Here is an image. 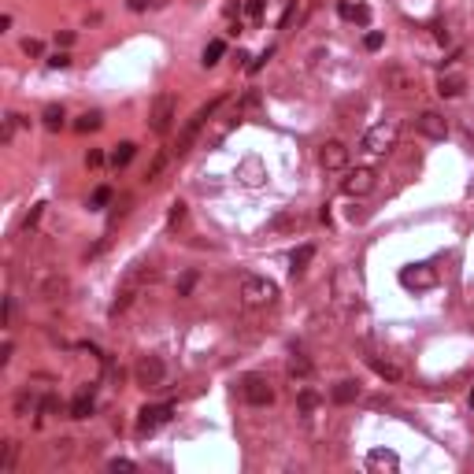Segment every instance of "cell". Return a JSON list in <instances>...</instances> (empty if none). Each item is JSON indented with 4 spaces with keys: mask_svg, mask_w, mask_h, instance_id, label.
I'll list each match as a JSON object with an SVG mask.
<instances>
[{
    "mask_svg": "<svg viewBox=\"0 0 474 474\" xmlns=\"http://www.w3.org/2000/svg\"><path fill=\"white\" fill-rule=\"evenodd\" d=\"M45 215V204H33L30 208V215L26 219H22V230H33V227H38V219Z\"/></svg>",
    "mask_w": 474,
    "mask_h": 474,
    "instance_id": "obj_34",
    "label": "cell"
},
{
    "mask_svg": "<svg viewBox=\"0 0 474 474\" xmlns=\"http://www.w3.org/2000/svg\"><path fill=\"white\" fill-rule=\"evenodd\" d=\"M134 152H137L134 141H123V145H115V148H112V156H108V160H112V167H115V171H123L126 163L134 160Z\"/></svg>",
    "mask_w": 474,
    "mask_h": 474,
    "instance_id": "obj_24",
    "label": "cell"
},
{
    "mask_svg": "<svg viewBox=\"0 0 474 474\" xmlns=\"http://www.w3.org/2000/svg\"><path fill=\"white\" fill-rule=\"evenodd\" d=\"M108 467H112V471H137V464H134V459H112Z\"/></svg>",
    "mask_w": 474,
    "mask_h": 474,
    "instance_id": "obj_42",
    "label": "cell"
},
{
    "mask_svg": "<svg viewBox=\"0 0 474 474\" xmlns=\"http://www.w3.org/2000/svg\"><path fill=\"white\" fill-rule=\"evenodd\" d=\"M319 163H323L326 171H345L349 167V145L345 141H326V145H319Z\"/></svg>",
    "mask_w": 474,
    "mask_h": 474,
    "instance_id": "obj_11",
    "label": "cell"
},
{
    "mask_svg": "<svg viewBox=\"0 0 474 474\" xmlns=\"http://www.w3.org/2000/svg\"><path fill=\"white\" fill-rule=\"evenodd\" d=\"M296 404H300V411L307 415V411H315V408H319V397L312 393V389H300V397H296Z\"/></svg>",
    "mask_w": 474,
    "mask_h": 474,
    "instance_id": "obj_31",
    "label": "cell"
},
{
    "mask_svg": "<svg viewBox=\"0 0 474 474\" xmlns=\"http://www.w3.org/2000/svg\"><path fill=\"white\" fill-rule=\"evenodd\" d=\"M356 22H363V26H367V22H371V8H363V4H356V15H352Z\"/></svg>",
    "mask_w": 474,
    "mask_h": 474,
    "instance_id": "obj_43",
    "label": "cell"
},
{
    "mask_svg": "<svg viewBox=\"0 0 474 474\" xmlns=\"http://www.w3.org/2000/svg\"><path fill=\"white\" fill-rule=\"evenodd\" d=\"M11 315H15V300L8 296V300H4V326H11Z\"/></svg>",
    "mask_w": 474,
    "mask_h": 474,
    "instance_id": "obj_48",
    "label": "cell"
},
{
    "mask_svg": "<svg viewBox=\"0 0 474 474\" xmlns=\"http://www.w3.org/2000/svg\"><path fill=\"white\" fill-rule=\"evenodd\" d=\"M222 52H227V45H222L219 38H215V41H208V49H204V59H200V63H204V67H215L219 59H222Z\"/></svg>",
    "mask_w": 474,
    "mask_h": 474,
    "instance_id": "obj_28",
    "label": "cell"
},
{
    "mask_svg": "<svg viewBox=\"0 0 474 474\" xmlns=\"http://www.w3.org/2000/svg\"><path fill=\"white\" fill-rule=\"evenodd\" d=\"M70 419H89L93 415V393H78L75 400H70Z\"/></svg>",
    "mask_w": 474,
    "mask_h": 474,
    "instance_id": "obj_25",
    "label": "cell"
},
{
    "mask_svg": "<svg viewBox=\"0 0 474 474\" xmlns=\"http://www.w3.org/2000/svg\"><path fill=\"white\" fill-rule=\"evenodd\" d=\"M382 41H385L382 33H378V30H371V33H367V38H363V49H367V52H378V49H382Z\"/></svg>",
    "mask_w": 474,
    "mask_h": 474,
    "instance_id": "obj_36",
    "label": "cell"
},
{
    "mask_svg": "<svg viewBox=\"0 0 474 474\" xmlns=\"http://www.w3.org/2000/svg\"><path fill=\"white\" fill-rule=\"evenodd\" d=\"M182 219H185V204H182V200H174L171 211H167V230H178V227H182Z\"/></svg>",
    "mask_w": 474,
    "mask_h": 474,
    "instance_id": "obj_30",
    "label": "cell"
},
{
    "mask_svg": "<svg viewBox=\"0 0 474 474\" xmlns=\"http://www.w3.org/2000/svg\"><path fill=\"white\" fill-rule=\"evenodd\" d=\"M167 160H171V152H160V156L152 160V167H148V182H156V178H160V171L167 167Z\"/></svg>",
    "mask_w": 474,
    "mask_h": 474,
    "instance_id": "obj_32",
    "label": "cell"
},
{
    "mask_svg": "<svg viewBox=\"0 0 474 474\" xmlns=\"http://www.w3.org/2000/svg\"><path fill=\"white\" fill-rule=\"evenodd\" d=\"M104 126V115L100 112H82L78 118H75V130L78 134H93V130H100Z\"/></svg>",
    "mask_w": 474,
    "mask_h": 474,
    "instance_id": "obj_26",
    "label": "cell"
},
{
    "mask_svg": "<svg viewBox=\"0 0 474 474\" xmlns=\"http://www.w3.org/2000/svg\"><path fill=\"white\" fill-rule=\"evenodd\" d=\"M152 278H156V267H152V263H134V267H130L126 278L118 282V289H115V300H112V307H108V315H112V319L123 315L126 307L141 296V289H145Z\"/></svg>",
    "mask_w": 474,
    "mask_h": 474,
    "instance_id": "obj_1",
    "label": "cell"
},
{
    "mask_svg": "<svg viewBox=\"0 0 474 474\" xmlns=\"http://www.w3.org/2000/svg\"><path fill=\"white\" fill-rule=\"evenodd\" d=\"M374 185H378L374 167H352L341 178V193L345 197H367V193H374Z\"/></svg>",
    "mask_w": 474,
    "mask_h": 474,
    "instance_id": "obj_8",
    "label": "cell"
},
{
    "mask_svg": "<svg viewBox=\"0 0 474 474\" xmlns=\"http://www.w3.org/2000/svg\"><path fill=\"white\" fill-rule=\"evenodd\" d=\"M312 259H315V245H300V248H296V252L289 256V270H293V278H296V275H304Z\"/></svg>",
    "mask_w": 474,
    "mask_h": 474,
    "instance_id": "obj_21",
    "label": "cell"
},
{
    "mask_svg": "<svg viewBox=\"0 0 474 474\" xmlns=\"http://www.w3.org/2000/svg\"><path fill=\"white\" fill-rule=\"evenodd\" d=\"M237 178H241L245 185H259V182L267 178V174H263V163H259L256 156H248V160L241 163V167H237Z\"/></svg>",
    "mask_w": 474,
    "mask_h": 474,
    "instance_id": "obj_20",
    "label": "cell"
},
{
    "mask_svg": "<svg viewBox=\"0 0 474 474\" xmlns=\"http://www.w3.org/2000/svg\"><path fill=\"white\" fill-rule=\"evenodd\" d=\"M56 45H63V49H67V45H75V30H63V33H56Z\"/></svg>",
    "mask_w": 474,
    "mask_h": 474,
    "instance_id": "obj_47",
    "label": "cell"
},
{
    "mask_svg": "<svg viewBox=\"0 0 474 474\" xmlns=\"http://www.w3.org/2000/svg\"><path fill=\"white\" fill-rule=\"evenodd\" d=\"M11 352H15V345H11V341H4V349H0V367L11 363Z\"/></svg>",
    "mask_w": 474,
    "mask_h": 474,
    "instance_id": "obj_45",
    "label": "cell"
},
{
    "mask_svg": "<svg viewBox=\"0 0 474 474\" xmlns=\"http://www.w3.org/2000/svg\"><path fill=\"white\" fill-rule=\"evenodd\" d=\"M337 15H341V19H352V15H356V8L349 4V0H337Z\"/></svg>",
    "mask_w": 474,
    "mask_h": 474,
    "instance_id": "obj_44",
    "label": "cell"
},
{
    "mask_svg": "<svg viewBox=\"0 0 474 474\" xmlns=\"http://www.w3.org/2000/svg\"><path fill=\"white\" fill-rule=\"evenodd\" d=\"M22 126H26V118H22L19 112H8V115H4V130H0V141H4V145H11Z\"/></svg>",
    "mask_w": 474,
    "mask_h": 474,
    "instance_id": "obj_22",
    "label": "cell"
},
{
    "mask_svg": "<svg viewBox=\"0 0 474 474\" xmlns=\"http://www.w3.org/2000/svg\"><path fill=\"white\" fill-rule=\"evenodd\" d=\"M15 459H19V445L15 441H4V456H0V471L11 474L15 471Z\"/></svg>",
    "mask_w": 474,
    "mask_h": 474,
    "instance_id": "obj_29",
    "label": "cell"
},
{
    "mask_svg": "<svg viewBox=\"0 0 474 474\" xmlns=\"http://www.w3.org/2000/svg\"><path fill=\"white\" fill-rule=\"evenodd\" d=\"M219 108H222V97H215L211 104H204V108H197V112H193V118H189V123L182 126V134H178V145H174V152H178V156H182V152H185L189 145H193V141H197V134H200V130H204V123H211V115H215Z\"/></svg>",
    "mask_w": 474,
    "mask_h": 474,
    "instance_id": "obj_5",
    "label": "cell"
},
{
    "mask_svg": "<svg viewBox=\"0 0 474 474\" xmlns=\"http://www.w3.org/2000/svg\"><path fill=\"white\" fill-rule=\"evenodd\" d=\"M415 130H419L422 137H430V141H445L448 137V118L441 112H422L419 118H415Z\"/></svg>",
    "mask_w": 474,
    "mask_h": 474,
    "instance_id": "obj_12",
    "label": "cell"
},
{
    "mask_svg": "<svg viewBox=\"0 0 474 474\" xmlns=\"http://www.w3.org/2000/svg\"><path fill=\"white\" fill-rule=\"evenodd\" d=\"M270 52H275V49H267V52H259V56L252 59V63H248V70H259V67H263V63H267V59H270Z\"/></svg>",
    "mask_w": 474,
    "mask_h": 474,
    "instance_id": "obj_46",
    "label": "cell"
},
{
    "mask_svg": "<svg viewBox=\"0 0 474 474\" xmlns=\"http://www.w3.org/2000/svg\"><path fill=\"white\" fill-rule=\"evenodd\" d=\"M86 163H89V167H100V163H104V152H100V148H89V152H86Z\"/></svg>",
    "mask_w": 474,
    "mask_h": 474,
    "instance_id": "obj_40",
    "label": "cell"
},
{
    "mask_svg": "<svg viewBox=\"0 0 474 474\" xmlns=\"http://www.w3.org/2000/svg\"><path fill=\"white\" fill-rule=\"evenodd\" d=\"M22 52H26V56H41V41L26 38V41H22Z\"/></svg>",
    "mask_w": 474,
    "mask_h": 474,
    "instance_id": "obj_41",
    "label": "cell"
},
{
    "mask_svg": "<svg viewBox=\"0 0 474 474\" xmlns=\"http://www.w3.org/2000/svg\"><path fill=\"white\" fill-rule=\"evenodd\" d=\"M400 286L404 289H415V293H422V289H434L437 286V270L430 263H411L400 270Z\"/></svg>",
    "mask_w": 474,
    "mask_h": 474,
    "instance_id": "obj_9",
    "label": "cell"
},
{
    "mask_svg": "<svg viewBox=\"0 0 474 474\" xmlns=\"http://www.w3.org/2000/svg\"><path fill=\"white\" fill-rule=\"evenodd\" d=\"M15 415H41V397H33L30 389H22L15 397Z\"/></svg>",
    "mask_w": 474,
    "mask_h": 474,
    "instance_id": "obj_23",
    "label": "cell"
},
{
    "mask_svg": "<svg viewBox=\"0 0 474 474\" xmlns=\"http://www.w3.org/2000/svg\"><path fill=\"white\" fill-rule=\"evenodd\" d=\"M59 411V397H41V415H56Z\"/></svg>",
    "mask_w": 474,
    "mask_h": 474,
    "instance_id": "obj_38",
    "label": "cell"
},
{
    "mask_svg": "<svg viewBox=\"0 0 474 474\" xmlns=\"http://www.w3.org/2000/svg\"><path fill=\"white\" fill-rule=\"evenodd\" d=\"M367 363H371V371H374L378 378H385V382H400V378H404V371H400L393 360H378V356H367Z\"/></svg>",
    "mask_w": 474,
    "mask_h": 474,
    "instance_id": "obj_19",
    "label": "cell"
},
{
    "mask_svg": "<svg viewBox=\"0 0 474 474\" xmlns=\"http://www.w3.org/2000/svg\"><path fill=\"white\" fill-rule=\"evenodd\" d=\"M467 89V78L459 75V70H448V75H441L437 78V97H445V100H452V97H459V93Z\"/></svg>",
    "mask_w": 474,
    "mask_h": 474,
    "instance_id": "obj_15",
    "label": "cell"
},
{
    "mask_svg": "<svg viewBox=\"0 0 474 474\" xmlns=\"http://www.w3.org/2000/svg\"><path fill=\"white\" fill-rule=\"evenodd\" d=\"M356 397H360V382H356V378H341V382L330 389V400H334V404H352Z\"/></svg>",
    "mask_w": 474,
    "mask_h": 474,
    "instance_id": "obj_17",
    "label": "cell"
},
{
    "mask_svg": "<svg viewBox=\"0 0 474 474\" xmlns=\"http://www.w3.org/2000/svg\"><path fill=\"white\" fill-rule=\"evenodd\" d=\"M367 471L371 474H393V471H400V456L389 452V448H374V452H367Z\"/></svg>",
    "mask_w": 474,
    "mask_h": 474,
    "instance_id": "obj_13",
    "label": "cell"
},
{
    "mask_svg": "<svg viewBox=\"0 0 474 474\" xmlns=\"http://www.w3.org/2000/svg\"><path fill=\"white\" fill-rule=\"evenodd\" d=\"M382 86L393 89V93H408L411 89V75H408L404 67H385L382 70Z\"/></svg>",
    "mask_w": 474,
    "mask_h": 474,
    "instance_id": "obj_16",
    "label": "cell"
},
{
    "mask_svg": "<svg viewBox=\"0 0 474 474\" xmlns=\"http://www.w3.org/2000/svg\"><path fill=\"white\" fill-rule=\"evenodd\" d=\"M241 300L248 307H270L278 300V286L263 275H245L241 278Z\"/></svg>",
    "mask_w": 474,
    "mask_h": 474,
    "instance_id": "obj_3",
    "label": "cell"
},
{
    "mask_svg": "<svg viewBox=\"0 0 474 474\" xmlns=\"http://www.w3.org/2000/svg\"><path fill=\"white\" fill-rule=\"evenodd\" d=\"M237 393H241L245 404H252V408H267V404H275V389H270V382L263 374H245L241 382H237Z\"/></svg>",
    "mask_w": 474,
    "mask_h": 474,
    "instance_id": "obj_4",
    "label": "cell"
},
{
    "mask_svg": "<svg viewBox=\"0 0 474 474\" xmlns=\"http://www.w3.org/2000/svg\"><path fill=\"white\" fill-rule=\"evenodd\" d=\"M89 204H93V208H104V204H112V189H108V185H100L97 193H93V200H89Z\"/></svg>",
    "mask_w": 474,
    "mask_h": 474,
    "instance_id": "obj_35",
    "label": "cell"
},
{
    "mask_svg": "<svg viewBox=\"0 0 474 474\" xmlns=\"http://www.w3.org/2000/svg\"><path fill=\"white\" fill-rule=\"evenodd\" d=\"M397 134H400V126L393 123V118L374 123V126L360 137V152H367V156H382V152H389V148L397 145Z\"/></svg>",
    "mask_w": 474,
    "mask_h": 474,
    "instance_id": "obj_2",
    "label": "cell"
},
{
    "mask_svg": "<svg viewBox=\"0 0 474 474\" xmlns=\"http://www.w3.org/2000/svg\"><path fill=\"white\" fill-rule=\"evenodd\" d=\"M148 4H152V0H130V4H126V8H130V11H145Z\"/></svg>",
    "mask_w": 474,
    "mask_h": 474,
    "instance_id": "obj_49",
    "label": "cell"
},
{
    "mask_svg": "<svg viewBox=\"0 0 474 474\" xmlns=\"http://www.w3.org/2000/svg\"><path fill=\"white\" fill-rule=\"evenodd\" d=\"M307 374H312V360H307V356H300V352H296L293 360H289V378H296V382H304Z\"/></svg>",
    "mask_w": 474,
    "mask_h": 474,
    "instance_id": "obj_27",
    "label": "cell"
},
{
    "mask_svg": "<svg viewBox=\"0 0 474 474\" xmlns=\"http://www.w3.org/2000/svg\"><path fill=\"white\" fill-rule=\"evenodd\" d=\"M41 126L49 130V134H59V130L67 126V112H63V104H49V108L41 112Z\"/></svg>",
    "mask_w": 474,
    "mask_h": 474,
    "instance_id": "obj_18",
    "label": "cell"
},
{
    "mask_svg": "<svg viewBox=\"0 0 474 474\" xmlns=\"http://www.w3.org/2000/svg\"><path fill=\"white\" fill-rule=\"evenodd\" d=\"M245 15H248V19H259V15H263V0H248V4H245Z\"/></svg>",
    "mask_w": 474,
    "mask_h": 474,
    "instance_id": "obj_39",
    "label": "cell"
},
{
    "mask_svg": "<svg viewBox=\"0 0 474 474\" xmlns=\"http://www.w3.org/2000/svg\"><path fill=\"white\" fill-rule=\"evenodd\" d=\"M193 286H197V270H189V275L178 278V296H189V293H193Z\"/></svg>",
    "mask_w": 474,
    "mask_h": 474,
    "instance_id": "obj_33",
    "label": "cell"
},
{
    "mask_svg": "<svg viewBox=\"0 0 474 474\" xmlns=\"http://www.w3.org/2000/svg\"><path fill=\"white\" fill-rule=\"evenodd\" d=\"M67 293V278L59 275V270H45V275L38 278V296L41 300H56V296Z\"/></svg>",
    "mask_w": 474,
    "mask_h": 474,
    "instance_id": "obj_14",
    "label": "cell"
},
{
    "mask_svg": "<svg viewBox=\"0 0 474 474\" xmlns=\"http://www.w3.org/2000/svg\"><path fill=\"white\" fill-rule=\"evenodd\" d=\"M134 378L141 389H160L167 382V363L160 360V356H141L137 367H134Z\"/></svg>",
    "mask_w": 474,
    "mask_h": 474,
    "instance_id": "obj_7",
    "label": "cell"
},
{
    "mask_svg": "<svg viewBox=\"0 0 474 474\" xmlns=\"http://www.w3.org/2000/svg\"><path fill=\"white\" fill-rule=\"evenodd\" d=\"M471 408H474V389H471Z\"/></svg>",
    "mask_w": 474,
    "mask_h": 474,
    "instance_id": "obj_50",
    "label": "cell"
},
{
    "mask_svg": "<svg viewBox=\"0 0 474 474\" xmlns=\"http://www.w3.org/2000/svg\"><path fill=\"white\" fill-rule=\"evenodd\" d=\"M49 67H52V70H67V67H70V56H67V52H52V56H49Z\"/></svg>",
    "mask_w": 474,
    "mask_h": 474,
    "instance_id": "obj_37",
    "label": "cell"
},
{
    "mask_svg": "<svg viewBox=\"0 0 474 474\" xmlns=\"http://www.w3.org/2000/svg\"><path fill=\"white\" fill-rule=\"evenodd\" d=\"M178 115V100L171 93H156V100H152V112H148V130L152 134H167L171 123Z\"/></svg>",
    "mask_w": 474,
    "mask_h": 474,
    "instance_id": "obj_6",
    "label": "cell"
},
{
    "mask_svg": "<svg viewBox=\"0 0 474 474\" xmlns=\"http://www.w3.org/2000/svg\"><path fill=\"white\" fill-rule=\"evenodd\" d=\"M174 419V404H152V408H141L137 415V434H152L160 426H167Z\"/></svg>",
    "mask_w": 474,
    "mask_h": 474,
    "instance_id": "obj_10",
    "label": "cell"
}]
</instances>
